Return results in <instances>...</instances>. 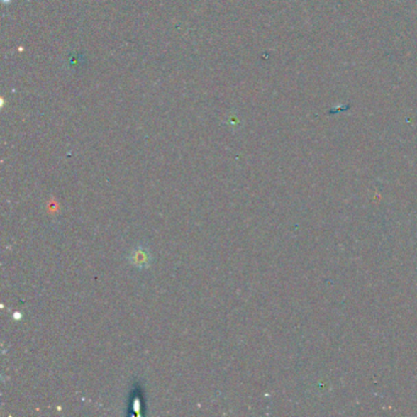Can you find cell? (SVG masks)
I'll return each instance as SVG.
<instances>
[{
    "mask_svg": "<svg viewBox=\"0 0 417 417\" xmlns=\"http://www.w3.org/2000/svg\"><path fill=\"white\" fill-rule=\"evenodd\" d=\"M130 260L138 267H146L148 266L150 257H148V253H146L145 250L138 249L136 251H133Z\"/></svg>",
    "mask_w": 417,
    "mask_h": 417,
    "instance_id": "obj_1",
    "label": "cell"
}]
</instances>
